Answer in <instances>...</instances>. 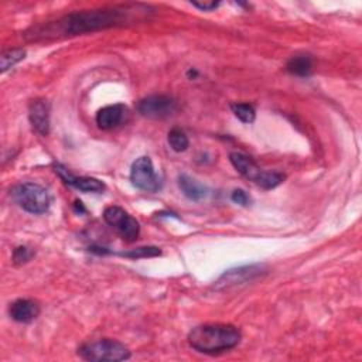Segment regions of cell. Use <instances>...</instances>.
I'll return each mask as SVG.
<instances>
[{
    "label": "cell",
    "instance_id": "18",
    "mask_svg": "<svg viewBox=\"0 0 362 362\" xmlns=\"http://www.w3.org/2000/svg\"><path fill=\"white\" fill-rule=\"evenodd\" d=\"M230 109L233 115L243 123H253L256 117L255 107L249 103H232Z\"/></svg>",
    "mask_w": 362,
    "mask_h": 362
},
{
    "label": "cell",
    "instance_id": "10",
    "mask_svg": "<svg viewBox=\"0 0 362 362\" xmlns=\"http://www.w3.org/2000/svg\"><path fill=\"white\" fill-rule=\"evenodd\" d=\"M55 173L61 177V180L65 184H68V185H71V187H74V188H76L82 192H102L105 189V184L100 180L92 178V177L72 175L64 165L57 164L55 165Z\"/></svg>",
    "mask_w": 362,
    "mask_h": 362
},
{
    "label": "cell",
    "instance_id": "8",
    "mask_svg": "<svg viewBox=\"0 0 362 362\" xmlns=\"http://www.w3.org/2000/svg\"><path fill=\"white\" fill-rule=\"evenodd\" d=\"M177 110V102L168 95H150L139 100L137 112L150 119H164Z\"/></svg>",
    "mask_w": 362,
    "mask_h": 362
},
{
    "label": "cell",
    "instance_id": "7",
    "mask_svg": "<svg viewBox=\"0 0 362 362\" xmlns=\"http://www.w3.org/2000/svg\"><path fill=\"white\" fill-rule=\"evenodd\" d=\"M103 219L106 221V223L113 226L122 235L123 239L129 242L136 240V238L140 233V225L136 221V218L129 215L120 206H116V205L107 206L103 211Z\"/></svg>",
    "mask_w": 362,
    "mask_h": 362
},
{
    "label": "cell",
    "instance_id": "6",
    "mask_svg": "<svg viewBox=\"0 0 362 362\" xmlns=\"http://www.w3.org/2000/svg\"><path fill=\"white\" fill-rule=\"evenodd\" d=\"M132 184L146 192H157L163 187V181L154 170L153 161L147 156L136 158L130 168Z\"/></svg>",
    "mask_w": 362,
    "mask_h": 362
},
{
    "label": "cell",
    "instance_id": "9",
    "mask_svg": "<svg viewBox=\"0 0 362 362\" xmlns=\"http://www.w3.org/2000/svg\"><path fill=\"white\" fill-rule=\"evenodd\" d=\"M263 270L264 267L260 264H250V266H242L238 269H230L219 277V280L216 281V286L229 287V286L242 284L259 277Z\"/></svg>",
    "mask_w": 362,
    "mask_h": 362
},
{
    "label": "cell",
    "instance_id": "12",
    "mask_svg": "<svg viewBox=\"0 0 362 362\" xmlns=\"http://www.w3.org/2000/svg\"><path fill=\"white\" fill-rule=\"evenodd\" d=\"M127 107L122 103H115V105H107L102 109L98 110L96 113V124L102 130H110L117 127L124 116H126Z\"/></svg>",
    "mask_w": 362,
    "mask_h": 362
},
{
    "label": "cell",
    "instance_id": "3",
    "mask_svg": "<svg viewBox=\"0 0 362 362\" xmlns=\"http://www.w3.org/2000/svg\"><path fill=\"white\" fill-rule=\"evenodd\" d=\"M10 195L20 208L34 215L45 214L51 205L48 191L35 182L17 184L11 188Z\"/></svg>",
    "mask_w": 362,
    "mask_h": 362
},
{
    "label": "cell",
    "instance_id": "16",
    "mask_svg": "<svg viewBox=\"0 0 362 362\" xmlns=\"http://www.w3.org/2000/svg\"><path fill=\"white\" fill-rule=\"evenodd\" d=\"M168 144L170 147L177 151V153H181V151H185L189 146V140L187 137V134L184 133V130H181L180 127H174L168 132Z\"/></svg>",
    "mask_w": 362,
    "mask_h": 362
},
{
    "label": "cell",
    "instance_id": "13",
    "mask_svg": "<svg viewBox=\"0 0 362 362\" xmlns=\"http://www.w3.org/2000/svg\"><path fill=\"white\" fill-rule=\"evenodd\" d=\"M40 304L30 298H18L10 304L8 314L17 322H31L40 315Z\"/></svg>",
    "mask_w": 362,
    "mask_h": 362
},
{
    "label": "cell",
    "instance_id": "14",
    "mask_svg": "<svg viewBox=\"0 0 362 362\" xmlns=\"http://www.w3.org/2000/svg\"><path fill=\"white\" fill-rule=\"evenodd\" d=\"M178 187L182 191V194L191 201H201L206 198L209 194V189L206 185L198 182L197 180H194L187 174H181L178 177Z\"/></svg>",
    "mask_w": 362,
    "mask_h": 362
},
{
    "label": "cell",
    "instance_id": "4",
    "mask_svg": "<svg viewBox=\"0 0 362 362\" xmlns=\"http://www.w3.org/2000/svg\"><path fill=\"white\" fill-rule=\"evenodd\" d=\"M229 160L232 163V165L246 178L255 181L259 187H262L263 189H272L276 188L277 185H280L286 175L279 173V171H266L262 170L249 156L239 153V151H233L229 154Z\"/></svg>",
    "mask_w": 362,
    "mask_h": 362
},
{
    "label": "cell",
    "instance_id": "15",
    "mask_svg": "<svg viewBox=\"0 0 362 362\" xmlns=\"http://www.w3.org/2000/svg\"><path fill=\"white\" fill-rule=\"evenodd\" d=\"M286 69L294 76H308L313 71V59L310 55L291 57L286 65Z\"/></svg>",
    "mask_w": 362,
    "mask_h": 362
},
{
    "label": "cell",
    "instance_id": "22",
    "mask_svg": "<svg viewBox=\"0 0 362 362\" xmlns=\"http://www.w3.org/2000/svg\"><path fill=\"white\" fill-rule=\"evenodd\" d=\"M194 7L204 10V11H211L219 6V1H192L191 3Z\"/></svg>",
    "mask_w": 362,
    "mask_h": 362
},
{
    "label": "cell",
    "instance_id": "19",
    "mask_svg": "<svg viewBox=\"0 0 362 362\" xmlns=\"http://www.w3.org/2000/svg\"><path fill=\"white\" fill-rule=\"evenodd\" d=\"M119 255L130 257V259H141V257L158 256V255H161V250L156 246H144V247H137V249H133L130 252H123V253H119Z\"/></svg>",
    "mask_w": 362,
    "mask_h": 362
},
{
    "label": "cell",
    "instance_id": "20",
    "mask_svg": "<svg viewBox=\"0 0 362 362\" xmlns=\"http://www.w3.org/2000/svg\"><path fill=\"white\" fill-rule=\"evenodd\" d=\"M34 256V250L27 246H17L13 250V262L14 264H23L27 263Z\"/></svg>",
    "mask_w": 362,
    "mask_h": 362
},
{
    "label": "cell",
    "instance_id": "1",
    "mask_svg": "<svg viewBox=\"0 0 362 362\" xmlns=\"http://www.w3.org/2000/svg\"><path fill=\"white\" fill-rule=\"evenodd\" d=\"M151 13V7L146 4H122L99 10H88L72 13L61 17L54 23L33 28L27 33L30 40H52L66 35H76L107 27H117L133 24L134 21L144 20Z\"/></svg>",
    "mask_w": 362,
    "mask_h": 362
},
{
    "label": "cell",
    "instance_id": "11",
    "mask_svg": "<svg viewBox=\"0 0 362 362\" xmlns=\"http://www.w3.org/2000/svg\"><path fill=\"white\" fill-rule=\"evenodd\" d=\"M28 119L33 127L41 134L49 133V103L47 99H34L28 107Z\"/></svg>",
    "mask_w": 362,
    "mask_h": 362
},
{
    "label": "cell",
    "instance_id": "2",
    "mask_svg": "<svg viewBox=\"0 0 362 362\" xmlns=\"http://www.w3.org/2000/svg\"><path fill=\"white\" fill-rule=\"evenodd\" d=\"M242 334L232 324H202L188 334V344L198 352L215 355L235 348Z\"/></svg>",
    "mask_w": 362,
    "mask_h": 362
},
{
    "label": "cell",
    "instance_id": "21",
    "mask_svg": "<svg viewBox=\"0 0 362 362\" xmlns=\"http://www.w3.org/2000/svg\"><path fill=\"white\" fill-rule=\"evenodd\" d=\"M230 199L238 204V205H242V206H247L250 204V197L240 188L238 189H233L232 194H230Z\"/></svg>",
    "mask_w": 362,
    "mask_h": 362
},
{
    "label": "cell",
    "instance_id": "5",
    "mask_svg": "<svg viewBox=\"0 0 362 362\" xmlns=\"http://www.w3.org/2000/svg\"><path fill=\"white\" fill-rule=\"evenodd\" d=\"M78 355L85 361L93 362H117L130 358V351L122 342L110 338H103L92 342H85L78 348Z\"/></svg>",
    "mask_w": 362,
    "mask_h": 362
},
{
    "label": "cell",
    "instance_id": "17",
    "mask_svg": "<svg viewBox=\"0 0 362 362\" xmlns=\"http://www.w3.org/2000/svg\"><path fill=\"white\" fill-rule=\"evenodd\" d=\"M24 57H25V49H23V48H13V49L3 52L1 58H0L1 72H6L11 66H14L17 62L24 59Z\"/></svg>",
    "mask_w": 362,
    "mask_h": 362
}]
</instances>
